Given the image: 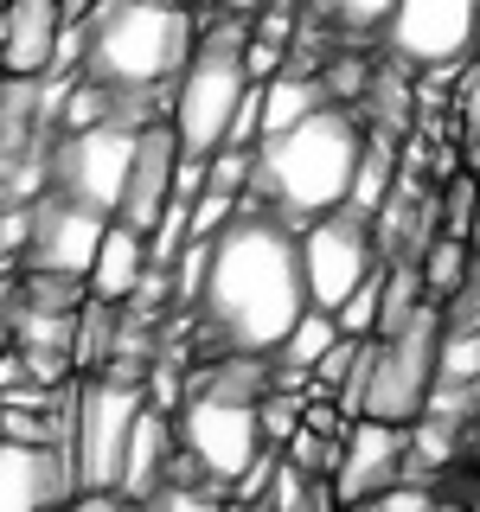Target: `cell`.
I'll use <instances>...</instances> for the list:
<instances>
[{"label":"cell","mask_w":480,"mask_h":512,"mask_svg":"<svg viewBox=\"0 0 480 512\" xmlns=\"http://www.w3.org/2000/svg\"><path fill=\"white\" fill-rule=\"evenodd\" d=\"M199 308L212 346L237 359H276L301 314H308V282H301V237L276 218L263 199H237V212L205 237V276Z\"/></svg>","instance_id":"cell-1"},{"label":"cell","mask_w":480,"mask_h":512,"mask_svg":"<svg viewBox=\"0 0 480 512\" xmlns=\"http://www.w3.org/2000/svg\"><path fill=\"white\" fill-rule=\"evenodd\" d=\"M359 160H365L359 116L340 109V103H320L301 122L276 128V135H256L244 199H263L276 218H288L301 231L308 218H320V212H333V205L352 199Z\"/></svg>","instance_id":"cell-2"},{"label":"cell","mask_w":480,"mask_h":512,"mask_svg":"<svg viewBox=\"0 0 480 512\" xmlns=\"http://www.w3.org/2000/svg\"><path fill=\"white\" fill-rule=\"evenodd\" d=\"M199 26L180 0H96L84 20V77L116 96H148L180 77Z\"/></svg>","instance_id":"cell-3"},{"label":"cell","mask_w":480,"mask_h":512,"mask_svg":"<svg viewBox=\"0 0 480 512\" xmlns=\"http://www.w3.org/2000/svg\"><path fill=\"white\" fill-rule=\"evenodd\" d=\"M256 397H263V359H237L231 352V365H218L212 378H199L173 404V442L186 448V461L212 487H231L269 448L263 423H256Z\"/></svg>","instance_id":"cell-4"},{"label":"cell","mask_w":480,"mask_h":512,"mask_svg":"<svg viewBox=\"0 0 480 512\" xmlns=\"http://www.w3.org/2000/svg\"><path fill=\"white\" fill-rule=\"evenodd\" d=\"M244 26H218L192 45V58L180 64L173 77V96H167V135L173 148L205 160L212 148H224L231 135V116H237V96L250 90V71H244Z\"/></svg>","instance_id":"cell-5"},{"label":"cell","mask_w":480,"mask_h":512,"mask_svg":"<svg viewBox=\"0 0 480 512\" xmlns=\"http://www.w3.org/2000/svg\"><path fill=\"white\" fill-rule=\"evenodd\" d=\"M148 410V391L135 378L116 372H90L71 384V416H64V461H71V493L77 487H116L122 474V448L135 416Z\"/></svg>","instance_id":"cell-6"},{"label":"cell","mask_w":480,"mask_h":512,"mask_svg":"<svg viewBox=\"0 0 480 512\" xmlns=\"http://www.w3.org/2000/svg\"><path fill=\"white\" fill-rule=\"evenodd\" d=\"M436 346H442V308L423 301L404 327L372 333V378H365V416H391L410 423L423 410L429 384H436Z\"/></svg>","instance_id":"cell-7"},{"label":"cell","mask_w":480,"mask_h":512,"mask_svg":"<svg viewBox=\"0 0 480 512\" xmlns=\"http://www.w3.org/2000/svg\"><path fill=\"white\" fill-rule=\"evenodd\" d=\"M135 128L128 116H109V122H84V128H64L58 148H52V180L58 199L71 205H90V212L116 218V199H122V180H128V154H135Z\"/></svg>","instance_id":"cell-8"},{"label":"cell","mask_w":480,"mask_h":512,"mask_svg":"<svg viewBox=\"0 0 480 512\" xmlns=\"http://www.w3.org/2000/svg\"><path fill=\"white\" fill-rule=\"evenodd\" d=\"M295 237H301V282H308V308H327V314L384 263L378 237H372V218L352 212V205H333V212L308 218Z\"/></svg>","instance_id":"cell-9"},{"label":"cell","mask_w":480,"mask_h":512,"mask_svg":"<svg viewBox=\"0 0 480 512\" xmlns=\"http://www.w3.org/2000/svg\"><path fill=\"white\" fill-rule=\"evenodd\" d=\"M404 71H455L480 58V0H391L378 32Z\"/></svg>","instance_id":"cell-10"},{"label":"cell","mask_w":480,"mask_h":512,"mask_svg":"<svg viewBox=\"0 0 480 512\" xmlns=\"http://www.w3.org/2000/svg\"><path fill=\"white\" fill-rule=\"evenodd\" d=\"M404 442H410V423H391V416H352L346 436L333 442V468H327V487L333 500L352 506L365 500V493L391 487L397 474H404Z\"/></svg>","instance_id":"cell-11"},{"label":"cell","mask_w":480,"mask_h":512,"mask_svg":"<svg viewBox=\"0 0 480 512\" xmlns=\"http://www.w3.org/2000/svg\"><path fill=\"white\" fill-rule=\"evenodd\" d=\"M103 224H109L103 212L45 192V199L26 212V263L32 269H52V276H84L90 256H96V237H103Z\"/></svg>","instance_id":"cell-12"},{"label":"cell","mask_w":480,"mask_h":512,"mask_svg":"<svg viewBox=\"0 0 480 512\" xmlns=\"http://www.w3.org/2000/svg\"><path fill=\"white\" fill-rule=\"evenodd\" d=\"M64 64V0H0V77H52Z\"/></svg>","instance_id":"cell-13"},{"label":"cell","mask_w":480,"mask_h":512,"mask_svg":"<svg viewBox=\"0 0 480 512\" xmlns=\"http://www.w3.org/2000/svg\"><path fill=\"white\" fill-rule=\"evenodd\" d=\"M173 160H180V148H173L167 122H141L135 128V154H128L122 199H116V218L135 224L141 237H148L160 224V212L173 205Z\"/></svg>","instance_id":"cell-14"},{"label":"cell","mask_w":480,"mask_h":512,"mask_svg":"<svg viewBox=\"0 0 480 512\" xmlns=\"http://www.w3.org/2000/svg\"><path fill=\"white\" fill-rule=\"evenodd\" d=\"M64 500H71L64 448L0 436V512H58Z\"/></svg>","instance_id":"cell-15"},{"label":"cell","mask_w":480,"mask_h":512,"mask_svg":"<svg viewBox=\"0 0 480 512\" xmlns=\"http://www.w3.org/2000/svg\"><path fill=\"white\" fill-rule=\"evenodd\" d=\"M148 237L135 231V224H122V218H109L103 224V237H96V256H90V269H84V288H90V301H135V288L141 276H148Z\"/></svg>","instance_id":"cell-16"},{"label":"cell","mask_w":480,"mask_h":512,"mask_svg":"<svg viewBox=\"0 0 480 512\" xmlns=\"http://www.w3.org/2000/svg\"><path fill=\"white\" fill-rule=\"evenodd\" d=\"M167 461H173V423H167L160 410H141V416H135V429H128L116 487L128 493V500H148L160 480H167Z\"/></svg>","instance_id":"cell-17"},{"label":"cell","mask_w":480,"mask_h":512,"mask_svg":"<svg viewBox=\"0 0 480 512\" xmlns=\"http://www.w3.org/2000/svg\"><path fill=\"white\" fill-rule=\"evenodd\" d=\"M256 103H263V135H276V128L301 122L308 109L333 103V96H327V84H320V77H308V71H276V77H263V84H256Z\"/></svg>","instance_id":"cell-18"},{"label":"cell","mask_w":480,"mask_h":512,"mask_svg":"<svg viewBox=\"0 0 480 512\" xmlns=\"http://www.w3.org/2000/svg\"><path fill=\"white\" fill-rule=\"evenodd\" d=\"M333 340H340L333 314H327V308H308L295 327H288V340L276 346V384H301V378L314 372V359H320Z\"/></svg>","instance_id":"cell-19"},{"label":"cell","mask_w":480,"mask_h":512,"mask_svg":"<svg viewBox=\"0 0 480 512\" xmlns=\"http://www.w3.org/2000/svg\"><path fill=\"white\" fill-rule=\"evenodd\" d=\"M474 378H480V320H442L436 384H474Z\"/></svg>","instance_id":"cell-20"},{"label":"cell","mask_w":480,"mask_h":512,"mask_svg":"<svg viewBox=\"0 0 480 512\" xmlns=\"http://www.w3.org/2000/svg\"><path fill=\"white\" fill-rule=\"evenodd\" d=\"M308 13L327 32H346V39H378L384 20H391V0H308Z\"/></svg>","instance_id":"cell-21"},{"label":"cell","mask_w":480,"mask_h":512,"mask_svg":"<svg viewBox=\"0 0 480 512\" xmlns=\"http://www.w3.org/2000/svg\"><path fill=\"white\" fill-rule=\"evenodd\" d=\"M416 276H423V295L442 301V295H461V282H468V237H436L429 244V256L416 263Z\"/></svg>","instance_id":"cell-22"},{"label":"cell","mask_w":480,"mask_h":512,"mask_svg":"<svg viewBox=\"0 0 480 512\" xmlns=\"http://www.w3.org/2000/svg\"><path fill=\"white\" fill-rule=\"evenodd\" d=\"M378 301H384V263H378V269H372V276H365L359 288H352V295L340 301V308H333V327H340V333H352V340L378 333Z\"/></svg>","instance_id":"cell-23"},{"label":"cell","mask_w":480,"mask_h":512,"mask_svg":"<svg viewBox=\"0 0 480 512\" xmlns=\"http://www.w3.org/2000/svg\"><path fill=\"white\" fill-rule=\"evenodd\" d=\"M256 423H263L269 448H282L301 429V397H288V384H282V391H263V397H256Z\"/></svg>","instance_id":"cell-24"},{"label":"cell","mask_w":480,"mask_h":512,"mask_svg":"<svg viewBox=\"0 0 480 512\" xmlns=\"http://www.w3.org/2000/svg\"><path fill=\"white\" fill-rule=\"evenodd\" d=\"M205 186L244 199V192H250V148H231V141L212 148V154H205Z\"/></svg>","instance_id":"cell-25"},{"label":"cell","mask_w":480,"mask_h":512,"mask_svg":"<svg viewBox=\"0 0 480 512\" xmlns=\"http://www.w3.org/2000/svg\"><path fill=\"white\" fill-rule=\"evenodd\" d=\"M436 506V493L423 487V480H391V487L365 493V500H352L346 512H429Z\"/></svg>","instance_id":"cell-26"},{"label":"cell","mask_w":480,"mask_h":512,"mask_svg":"<svg viewBox=\"0 0 480 512\" xmlns=\"http://www.w3.org/2000/svg\"><path fill=\"white\" fill-rule=\"evenodd\" d=\"M58 512H141V500H128L122 487H77Z\"/></svg>","instance_id":"cell-27"},{"label":"cell","mask_w":480,"mask_h":512,"mask_svg":"<svg viewBox=\"0 0 480 512\" xmlns=\"http://www.w3.org/2000/svg\"><path fill=\"white\" fill-rule=\"evenodd\" d=\"M429 512H468V506H442V500H436V506H429Z\"/></svg>","instance_id":"cell-28"}]
</instances>
